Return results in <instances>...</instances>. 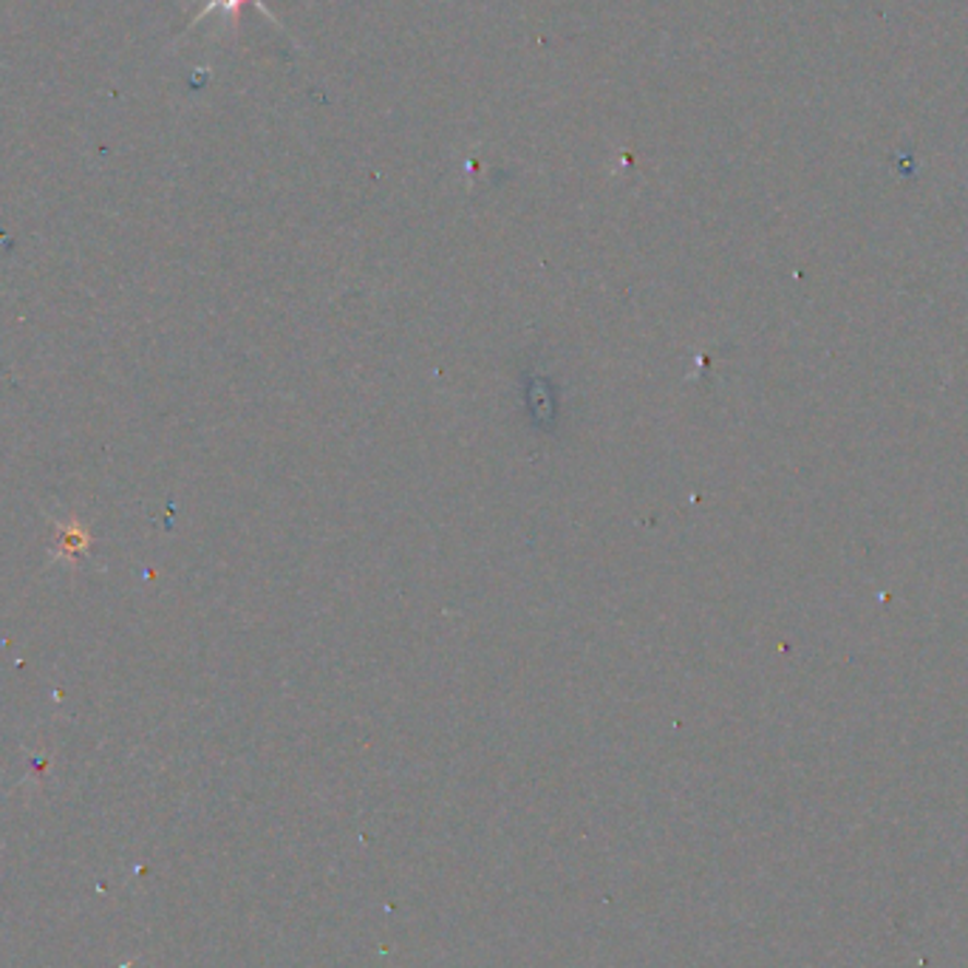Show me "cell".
Returning a JSON list of instances; mask_svg holds the SVG:
<instances>
[{"mask_svg": "<svg viewBox=\"0 0 968 968\" xmlns=\"http://www.w3.org/2000/svg\"><path fill=\"white\" fill-rule=\"evenodd\" d=\"M247 0H210V7L204 9L202 14H199V17H195V21H202L204 14H210V12H216V9H224V12L230 14V17H236L238 21V9L244 7ZM250 3H259V0H250Z\"/></svg>", "mask_w": 968, "mask_h": 968, "instance_id": "6da1fadb", "label": "cell"}]
</instances>
